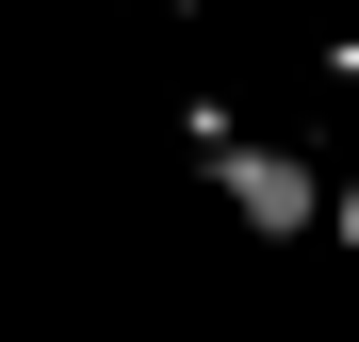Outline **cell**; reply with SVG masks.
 <instances>
[{
    "label": "cell",
    "instance_id": "obj_1",
    "mask_svg": "<svg viewBox=\"0 0 359 342\" xmlns=\"http://www.w3.org/2000/svg\"><path fill=\"white\" fill-rule=\"evenodd\" d=\"M196 163H212V196H229V228H245V245H311V228H327V163H311V147L212 131Z\"/></svg>",
    "mask_w": 359,
    "mask_h": 342
},
{
    "label": "cell",
    "instance_id": "obj_2",
    "mask_svg": "<svg viewBox=\"0 0 359 342\" xmlns=\"http://www.w3.org/2000/svg\"><path fill=\"white\" fill-rule=\"evenodd\" d=\"M327 228H343V261H359V180H327Z\"/></svg>",
    "mask_w": 359,
    "mask_h": 342
}]
</instances>
